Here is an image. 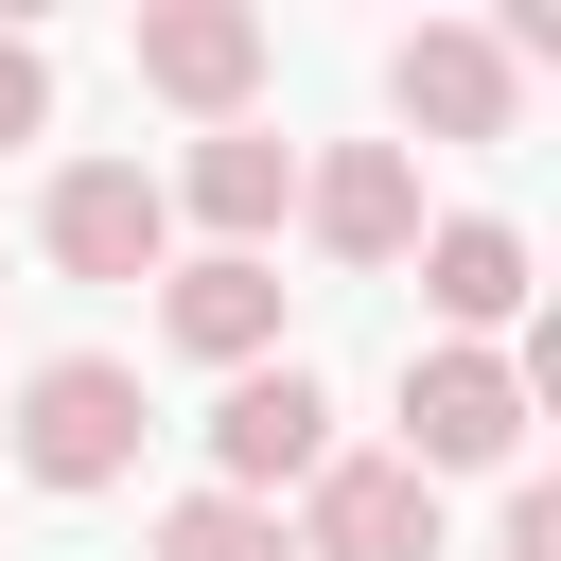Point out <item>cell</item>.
Returning <instances> with one entry per match:
<instances>
[{"instance_id":"obj_1","label":"cell","mask_w":561,"mask_h":561,"mask_svg":"<svg viewBox=\"0 0 561 561\" xmlns=\"http://www.w3.org/2000/svg\"><path fill=\"white\" fill-rule=\"evenodd\" d=\"M0 456H18L35 491H123V456H140V368H123V351H53V368L0 403Z\"/></svg>"},{"instance_id":"obj_2","label":"cell","mask_w":561,"mask_h":561,"mask_svg":"<svg viewBox=\"0 0 561 561\" xmlns=\"http://www.w3.org/2000/svg\"><path fill=\"white\" fill-rule=\"evenodd\" d=\"M526 456V368L508 351H403V473H508Z\"/></svg>"},{"instance_id":"obj_3","label":"cell","mask_w":561,"mask_h":561,"mask_svg":"<svg viewBox=\"0 0 561 561\" xmlns=\"http://www.w3.org/2000/svg\"><path fill=\"white\" fill-rule=\"evenodd\" d=\"M333 456V386L298 368V351H263V368H228V403H210V491H245V508H280L298 473Z\"/></svg>"},{"instance_id":"obj_4","label":"cell","mask_w":561,"mask_h":561,"mask_svg":"<svg viewBox=\"0 0 561 561\" xmlns=\"http://www.w3.org/2000/svg\"><path fill=\"white\" fill-rule=\"evenodd\" d=\"M35 245H53L70 280H158V263H175V210H158L140 158H70L53 210H35Z\"/></svg>"},{"instance_id":"obj_5","label":"cell","mask_w":561,"mask_h":561,"mask_svg":"<svg viewBox=\"0 0 561 561\" xmlns=\"http://www.w3.org/2000/svg\"><path fill=\"white\" fill-rule=\"evenodd\" d=\"M298 561H438V491L403 456H316L298 473Z\"/></svg>"},{"instance_id":"obj_6","label":"cell","mask_w":561,"mask_h":561,"mask_svg":"<svg viewBox=\"0 0 561 561\" xmlns=\"http://www.w3.org/2000/svg\"><path fill=\"white\" fill-rule=\"evenodd\" d=\"M386 105H403L421 140H508V123H526V70H508L491 35H456V18H421V35L386 53Z\"/></svg>"},{"instance_id":"obj_7","label":"cell","mask_w":561,"mask_h":561,"mask_svg":"<svg viewBox=\"0 0 561 561\" xmlns=\"http://www.w3.org/2000/svg\"><path fill=\"white\" fill-rule=\"evenodd\" d=\"M140 88L193 105V123H245V88H263V18H245V0H158V18H140Z\"/></svg>"},{"instance_id":"obj_8","label":"cell","mask_w":561,"mask_h":561,"mask_svg":"<svg viewBox=\"0 0 561 561\" xmlns=\"http://www.w3.org/2000/svg\"><path fill=\"white\" fill-rule=\"evenodd\" d=\"M158 333H175L193 368H263V351H280V263H245V245L158 263Z\"/></svg>"},{"instance_id":"obj_9","label":"cell","mask_w":561,"mask_h":561,"mask_svg":"<svg viewBox=\"0 0 561 561\" xmlns=\"http://www.w3.org/2000/svg\"><path fill=\"white\" fill-rule=\"evenodd\" d=\"M298 210H316L333 263H403V245H421V158H403V140H333V158L298 175Z\"/></svg>"},{"instance_id":"obj_10","label":"cell","mask_w":561,"mask_h":561,"mask_svg":"<svg viewBox=\"0 0 561 561\" xmlns=\"http://www.w3.org/2000/svg\"><path fill=\"white\" fill-rule=\"evenodd\" d=\"M158 210H193L210 245H245V263H263V228L298 210V140H263V123H210V140H193V175H175Z\"/></svg>"},{"instance_id":"obj_11","label":"cell","mask_w":561,"mask_h":561,"mask_svg":"<svg viewBox=\"0 0 561 561\" xmlns=\"http://www.w3.org/2000/svg\"><path fill=\"white\" fill-rule=\"evenodd\" d=\"M421 298H438V351H491V333L526 316V228L438 210V228H421Z\"/></svg>"},{"instance_id":"obj_12","label":"cell","mask_w":561,"mask_h":561,"mask_svg":"<svg viewBox=\"0 0 561 561\" xmlns=\"http://www.w3.org/2000/svg\"><path fill=\"white\" fill-rule=\"evenodd\" d=\"M140 561H298V543H280V508H245V491H175Z\"/></svg>"},{"instance_id":"obj_13","label":"cell","mask_w":561,"mask_h":561,"mask_svg":"<svg viewBox=\"0 0 561 561\" xmlns=\"http://www.w3.org/2000/svg\"><path fill=\"white\" fill-rule=\"evenodd\" d=\"M35 123H53V53H35V35H0V140H35Z\"/></svg>"},{"instance_id":"obj_14","label":"cell","mask_w":561,"mask_h":561,"mask_svg":"<svg viewBox=\"0 0 561 561\" xmlns=\"http://www.w3.org/2000/svg\"><path fill=\"white\" fill-rule=\"evenodd\" d=\"M491 561H561V491H543V473L508 491V526H491Z\"/></svg>"}]
</instances>
